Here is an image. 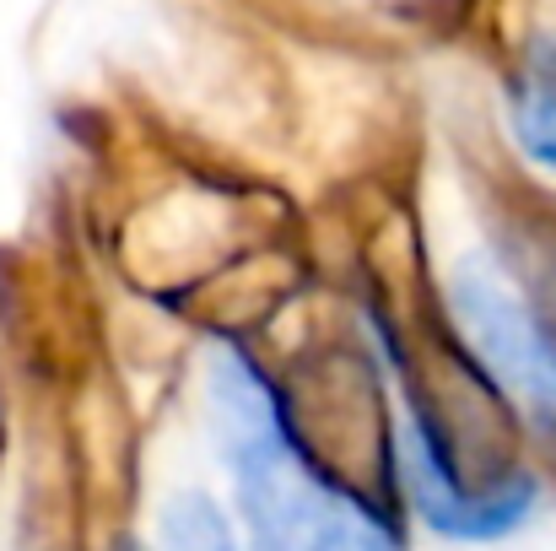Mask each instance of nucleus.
Here are the masks:
<instances>
[{"mask_svg":"<svg viewBox=\"0 0 556 551\" xmlns=\"http://www.w3.org/2000/svg\"><path fill=\"white\" fill-rule=\"evenodd\" d=\"M514 136L525 147L530 163L556 168V87L552 82H535L530 92H519L514 103Z\"/></svg>","mask_w":556,"mask_h":551,"instance_id":"5","label":"nucleus"},{"mask_svg":"<svg viewBox=\"0 0 556 551\" xmlns=\"http://www.w3.org/2000/svg\"><path fill=\"white\" fill-rule=\"evenodd\" d=\"M400 454H405V492H410L416 514L448 541H497L535 514V481L530 476H508L486 492L454 487L421 427H405Z\"/></svg>","mask_w":556,"mask_h":551,"instance_id":"3","label":"nucleus"},{"mask_svg":"<svg viewBox=\"0 0 556 551\" xmlns=\"http://www.w3.org/2000/svg\"><path fill=\"white\" fill-rule=\"evenodd\" d=\"M454 314L470 336V347L486 358V367L556 416V330L519 298V287L486 260L470 254L454 265Z\"/></svg>","mask_w":556,"mask_h":551,"instance_id":"2","label":"nucleus"},{"mask_svg":"<svg viewBox=\"0 0 556 551\" xmlns=\"http://www.w3.org/2000/svg\"><path fill=\"white\" fill-rule=\"evenodd\" d=\"M147 551H238V536H232L227 514L216 509V498L185 487L157 509Z\"/></svg>","mask_w":556,"mask_h":551,"instance_id":"4","label":"nucleus"},{"mask_svg":"<svg viewBox=\"0 0 556 551\" xmlns=\"http://www.w3.org/2000/svg\"><path fill=\"white\" fill-rule=\"evenodd\" d=\"M205 400L216 416V443L238 481V509L254 551H394L389 525H378L352 492L319 481L287 443L281 416L232 352H211Z\"/></svg>","mask_w":556,"mask_h":551,"instance_id":"1","label":"nucleus"}]
</instances>
